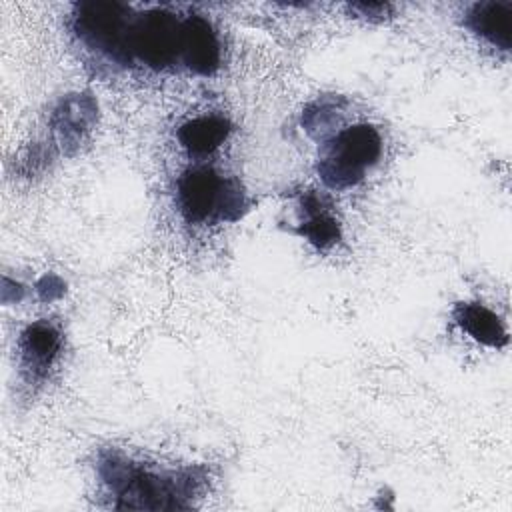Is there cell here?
Listing matches in <instances>:
<instances>
[{
    "instance_id": "6da1fadb",
    "label": "cell",
    "mask_w": 512,
    "mask_h": 512,
    "mask_svg": "<svg viewBox=\"0 0 512 512\" xmlns=\"http://www.w3.org/2000/svg\"><path fill=\"white\" fill-rule=\"evenodd\" d=\"M98 474L118 510H186L206 484L202 468H154L118 452H102Z\"/></svg>"
},
{
    "instance_id": "7a4b0ae2",
    "label": "cell",
    "mask_w": 512,
    "mask_h": 512,
    "mask_svg": "<svg viewBox=\"0 0 512 512\" xmlns=\"http://www.w3.org/2000/svg\"><path fill=\"white\" fill-rule=\"evenodd\" d=\"M176 204L188 224L234 222L248 208L240 182L212 166H194L180 174Z\"/></svg>"
},
{
    "instance_id": "3957f363",
    "label": "cell",
    "mask_w": 512,
    "mask_h": 512,
    "mask_svg": "<svg viewBox=\"0 0 512 512\" xmlns=\"http://www.w3.org/2000/svg\"><path fill=\"white\" fill-rule=\"evenodd\" d=\"M380 154L382 140L378 130L372 124H354L322 144L316 170L326 186L342 190L358 184Z\"/></svg>"
},
{
    "instance_id": "277c9868",
    "label": "cell",
    "mask_w": 512,
    "mask_h": 512,
    "mask_svg": "<svg viewBox=\"0 0 512 512\" xmlns=\"http://www.w3.org/2000/svg\"><path fill=\"white\" fill-rule=\"evenodd\" d=\"M134 12L120 2L88 0L74 4L72 26L76 36L94 52L116 64H130V28Z\"/></svg>"
},
{
    "instance_id": "5b68a950",
    "label": "cell",
    "mask_w": 512,
    "mask_h": 512,
    "mask_svg": "<svg viewBox=\"0 0 512 512\" xmlns=\"http://www.w3.org/2000/svg\"><path fill=\"white\" fill-rule=\"evenodd\" d=\"M182 22L166 8H150L134 16L130 28V58L150 68H166L180 58Z\"/></svg>"
},
{
    "instance_id": "8992f818",
    "label": "cell",
    "mask_w": 512,
    "mask_h": 512,
    "mask_svg": "<svg viewBox=\"0 0 512 512\" xmlns=\"http://www.w3.org/2000/svg\"><path fill=\"white\" fill-rule=\"evenodd\" d=\"M180 58L192 72L202 76H210L218 70L220 42L216 30L204 16L190 14L182 20Z\"/></svg>"
},
{
    "instance_id": "52a82bcc",
    "label": "cell",
    "mask_w": 512,
    "mask_h": 512,
    "mask_svg": "<svg viewBox=\"0 0 512 512\" xmlns=\"http://www.w3.org/2000/svg\"><path fill=\"white\" fill-rule=\"evenodd\" d=\"M62 346L60 330L48 322L40 320L30 324L20 336V368L28 382L42 380L50 366L54 364Z\"/></svg>"
},
{
    "instance_id": "ba28073f",
    "label": "cell",
    "mask_w": 512,
    "mask_h": 512,
    "mask_svg": "<svg viewBox=\"0 0 512 512\" xmlns=\"http://www.w3.org/2000/svg\"><path fill=\"white\" fill-rule=\"evenodd\" d=\"M466 26L490 42L492 46L508 52L512 44V2H476L464 16Z\"/></svg>"
},
{
    "instance_id": "9c48e42d",
    "label": "cell",
    "mask_w": 512,
    "mask_h": 512,
    "mask_svg": "<svg viewBox=\"0 0 512 512\" xmlns=\"http://www.w3.org/2000/svg\"><path fill=\"white\" fill-rule=\"evenodd\" d=\"M96 112V102L88 94H68L60 100L52 116V128L62 148L80 144L82 136L92 128Z\"/></svg>"
},
{
    "instance_id": "30bf717a",
    "label": "cell",
    "mask_w": 512,
    "mask_h": 512,
    "mask_svg": "<svg viewBox=\"0 0 512 512\" xmlns=\"http://www.w3.org/2000/svg\"><path fill=\"white\" fill-rule=\"evenodd\" d=\"M300 222L296 232L318 250H326L340 240V224L330 214L322 196L308 192L300 200Z\"/></svg>"
},
{
    "instance_id": "8fae6325",
    "label": "cell",
    "mask_w": 512,
    "mask_h": 512,
    "mask_svg": "<svg viewBox=\"0 0 512 512\" xmlns=\"http://www.w3.org/2000/svg\"><path fill=\"white\" fill-rule=\"evenodd\" d=\"M452 316L456 324L472 336L476 342L490 346V348H502L508 344V332L502 324L500 316L494 314L490 308L478 302H460L454 306Z\"/></svg>"
},
{
    "instance_id": "7c38bea8",
    "label": "cell",
    "mask_w": 512,
    "mask_h": 512,
    "mask_svg": "<svg viewBox=\"0 0 512 512\" xmlns=\"http://www.w3.org/2000/svg\"><path fill=\"white\" fill-rule=\"evenodd\" d=\"M230 134V122L224 116H200L178 128V140L186 152L204 156L214 152Z\"/></svg>"
},
{
    "instance_id": "4fadbf2b",
    "label": "cell",
    "mask_w": 512,
    "mask_h": 512,
    "mask_svg": "<svg viewBox=\"0 0 512 512\" xmlns=\"http://www.w3.org/2000/svg\"><path fill=\"white\" fill-rule=\"evenodd\" d=\"M338 120V108L334 102H314L312 106L306 108V112L302 114V124L304 128L314 134L316 130L324 132L328 130V126Z\"/></svg>"
},
{
    "instance_id": "5bb4252c",
    "label": "cell",
    "mask_w": 512,
    "mask_h": 512,
    "mask_svg": "<svg viewBox=\"0 0 512 512\" xmlns=\"http://www.w3.org/2000/svg\"><path fill=\"white\" fill-rule=\"evenodd\" d=\"M348 8L354 14L368 20H384L392 12V6L386 2H354V4H348Z\"/></svg>"
},
{
    "instance_id": "9a60e30c",
    "label": "cell",
    "mask_w": 512,
    "mask_h": 512,
    "mask_svg": "<svg viewBox=\"0 0 512 512\" xmlns=\"http://www.w3.org/2000/svg\"><path fill=\"white\" fill-rule=\"evenodd\" d=\"M36 290H38V294H40L42 300L50 302V300L62 296L64 290H66V286H64V282H62L58 276H52V274H50V276H44V278L36 284Z\"/></svg>"
}]
</instances>
